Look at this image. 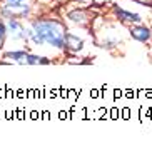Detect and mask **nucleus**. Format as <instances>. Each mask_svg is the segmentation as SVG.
I'll return each mask as SVG.
<instances>
[{
  "label": "nucleus",
  "mask_w": 152,
  "mask_h": 142,
  "mask_svg": "<svg viewBox=\"0 0 152 142\" xmlns=\"http://www.w3.org/2000/svg\"><path fill=\"white\" fill-rule=\"evenodd\" d=\"M30 27L39 34L44 44L55 49H65V27L58 20H34Z\"/></svg>",
  "instance_id": "obj_1"
},
{
  "label": "nucleus",
  "mask_w": 152,
  "mask_h": 142,
  "mask_svg": "<svg viewBox=\"0 0 152 142\" xmlns=\"http://www.w3.org/2000/svg\"><path fill=\"white\" fill-rule=\"evenodd\" d=\"M30 13V7L23 2H17V4H9L2 9V15H5L7 18H25Z\"/></svg>",
  "instance_id": "obj_2"
},
{
  "label": "nucleus",
  "mask_w": 152,
  "mask_h": 142,
  "mask_svg": "<svg viewBox=\"0 0 152 142\" xmlns=\"http://www.w3.org/2000/svg\"><path fill=\"white\" fill-rule=\"evenodd\" d=\"M129 34L130 37L134 40H137V42H140V44H149L152 40V29L147 25H144L142 22L140 23H132V25L129 27Z\"/></svg>",
  "instance_id": "obj_3"
},
{
  "label": "nucleus",
  "mask_w": 152,
  "mask_h": 142,
  "mask_svg": "<svg viewBox=\"0 0 152 142\" xmlns=\"http://www.w3.org/2000/svg\"><path fill=\"white\" fill-rule=\"evenodd\" d=\"M114 13H115V17L121 20V22L124 23H140L144 20L142 15L137 12H130V10H124L121 9V7H117V5H114Z\"/></svg>",
  "instance_id": "obj_4"
},
{
  "label": "nucleus",
  "mask_w": 152,
  "mask_h": 142,
  "mask_svg": "<svg viewBox=\"0 0 152 142\" xmlns=\"http://www.w3.org/2000/svg\"><path fill=\"white\" fill-rule=\"evenodd\" d=\"M7 29H9V34L12 35V39L28 40L27 29L20 23V20H18V18H9V22H7Z\"/></svg>",
  "instance_id": "obj_5"
},
{
  "label": "nucleus",
  "mask_w": 152,
  "mask_h": 142,
  "mask_svg": "<svg viewBox=\"0 0 152 142\" xmlns=\"http://www.w3.org/2000/svg\"><path fill=\"white\" fill-rule=\"evenodd\" d=\"M65 49L69 52H80L84 49V39H80L79 35L72 34V32H65Z\"/></svg>",
  "instance_id": "obj_6"
},
{
  "label": "nucleus",
  "mask_w": 152,
  "mask_h": 142,
  "mask_svg": "<svg viewBox=\"0 0 152 142\" xmlns=\"http://www.w3.org/2000/svg\"><path fill=\"white\" fill-rule=\"evenodd\" d=\"M28 52H23V50H15V52H7L4 53V59L9 60V62H17V64H23L25 62V57H27Z\"/></svg>",
  "instance_id": "obj_7"
},
{
  "label": "nucleus",
  "mask_w": 152,
  "mask_h": 142,
  "mask_svg": "<svg viewBox=\"0 0 152 142\" xmlns=\"http://www.w3.org/2000/svg\"><path fill=\"white\" fill-rule=\"evenodd\" d=\"M27 65H47L50 64L49 59L45 57H40V55H34V53H27V57H25V62Z\"/></svg>",
  "instance_id": "obj_8"
},
{
  "label": "nucleus",
  "mask_w": 152,
  "mask_h": 142,
  "mask_svg": "<svg viewBox=\"0 0 152 142\" xmlns=\"http://www.w3.org/2000/svg\"><path fill=\"white\" fill-rule=\"evenodd\" d=\"M69 18H70L74 23L85 25V22H87V13H85L84 10H74V12L69 13Z\"/></svg>",
  "instance_id": "obj_9"
},
{
  "label": "nucleus",
  "mask_w": 152,
  "mask_h": 142,
  "mask_svg": "<svg viewBox=\"0 0 152 142\" xmlns=\"http://www.w3.org/2000/svg\"><path fill=\"white\" fill-rule=\"evenodd\" d=\"M117 45H119V40L117 39H109V40H104L102 44H100V47L110 50V49H114V47H117Z\"/></svg>",
  "instance_id": "obj_10"
},
{
  "label": "nucleus",
  "mask_w": 152,
  "mask_h": 142,
  "mask_svg": "<svg viewBox=\"0 0 152 142\" xmlns=\"http://www.w3.org/2000/svg\"><path fill=\"white\" fill-rule=\"evenodd\" d=\"M7 34H9V29H7V25H5L4 22H0V44L5 40Z\"/></svg>",
  "instance_id": "obj_11"
},
{
  "label": "nucleus",
  "mask_w": 152,
  "mask_h": 142,
  "mask_svg": "<svg viewBox=\"0 0 152 142\" xmlns=\"http://www.w3.org/2000/svg\"><path fill=\"white\" fill-rule=\"evenodd\" d=\"M7 2H12V4H17V2H23V0H7Z\"/></svg>",
  "instance_id": "obj_12"
}]
</instances>
